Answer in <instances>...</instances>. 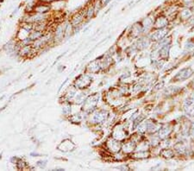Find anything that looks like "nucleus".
I'll use <instances>...</instances> for the list:
<instances>
[{"mask_svg":"<svg viewBox=\"0 0 194 171\" xmlns=\"http://www.w3.org/2000/svg\"><path fill=\"white\" fill-rule=\"evenodd\" d=\"M83 17H84V15L82 13H78L73 18H72V23L75 26L77 24H79L80 22H82L83 20Z\"/></svg>","mask_w":194,"mask_h":171,"instance_id":"7ed1b4c3","label":"nucleus"},{"mask_svg":"<svg viewBox=\"0 0 194 171\" xmlns=\"http://www.w3.org/2000/svg\"><path fill=\"white\" fill-rule=\"evenodd\" d=\"M189 23H191V24H194V17H193L191 19H190Z\"/></svg>","mask_w":194,"mask_h":171,"instance_id":"423d86ee","label":"nucleus"},{"mask_svg":"<svg viewBox=\"0 0 194 171\" xmlns=\"http://www.w3.org/2000/svg\"><path fill=\"white\" fill-rule=\"evenodd\" d=\"M49 10V6L46 5H38L35 7V11L37 13H45Z\"/></svg>","mask_w":194,"mask_h":171,"instance_id":"f03ea898","label":"nucleus"},{"mask_svg":"<svg viewBox=\"0 0 194 171\" xmlns=\"http://www.w3.org/2000/svg\"><path fill=\"white\" fill-rule=\"evenodd\" d=\"M191 75H192V71L191 68H185V69H182L175 76V79L176 80H185V79L189 78Z\"/></svg>","mask_w":194,"mask_h":171,"instance_id":"f257e3e1","label":"nucleus"},{"mask_svg":"<svg viewBox=\"0 0 194 171\" xmlns=\"http://www.w3.org/2000/svg\"><path fill=\"white\" fill-rule=\"evenodd\" d=\"M42 1H43L45 3H51V2L54 1V0H42Z\"/></svg>","mask_w":194,"mask_h":171,"instance_id":"39448f33","label":"nucleus"},{"mask_svg":"<svg viewBox=\"0 0 194 171\" xmlns=\"http://www.w3.org/2000/svg\"><path fill=\"white\" fill-rule=\"evenodd\" d=\"M94 11H95V10H94V7H91V8H89L88 9V11H86V17H92V15H93V13H94Z\"/></svg>","mask_w":194,"mask_h":171,"instance_id":"20e7f679","label":"nucleus"}]
</instances>
